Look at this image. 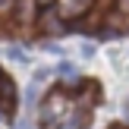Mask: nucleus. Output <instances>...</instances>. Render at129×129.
I'll use <instances>...</instances> for the list:
<instances>
[{
  "mask_svg": "<svg viewBox=\"0 0 129 129\" xmlns=\"http://www.w3.org/2000/svg\"><path fill=\"white\" fill-rule=\"evenodd\" d=\"M110 129H123V126H110Z\"/></svg>",
  "mask_w": 129,
  "mask_h": 129,
  "instance_id": "obj_4",
  "label": "nucleus"
},
{
  "mask_svg": "<svg viewBox=\"0 0 129 129\" xmlns=\"http://www.w3.org/2000/svg\"><path fill=\"white\" fill-rule=\"evenodd\" d=\"M16 107V85H13V79L6 73H0V110H13Z\"/></svg>",
  "mask_w": 129,
  "mask_h": 129,
  "instance_id": "obj_1",
  "label": "nucleus"
},
{
  "mask_svg": "<svg viewBox=\"0 0 129 129\" xmlns=\"http://www.w3.org/2000/svg\"><path fill=\"white\" fill-rule=\"evenodd\" d=\"M113 16H120L123 22H129V0H117V6H113Z\"/></svg>",
  "mask_w": 129,
  "mask_h": 129,
  "instance_id": "obj_2",
  "label": "nucleus"
},
{
  "mask_svg": "<svg viewBox=\"0 0 129 129\" xmlns=\"http://www.w3.org/2000/svg\"><path fill=\"white\" fill-rule=\"evenodd\" d=\"M6 10H13V0H0V13H6Z\"/></svg>",
  "mask_w": 129,
  "mask_h": 129,
  "instance_id": "obj_3",
  "label": "nucleus"
}]
</instances>
